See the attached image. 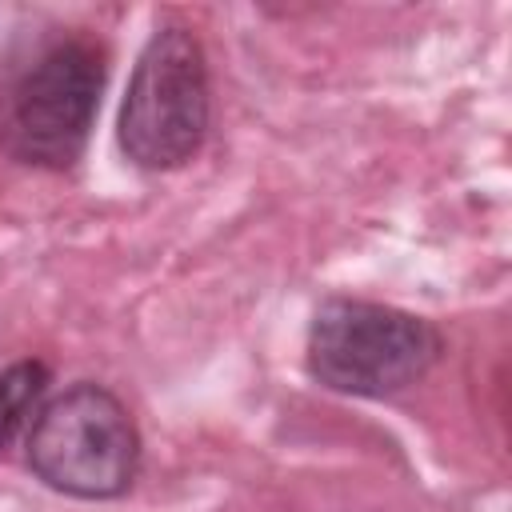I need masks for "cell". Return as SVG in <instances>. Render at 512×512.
<instances>
[{
  "label": "cell",
  "mask_w": 512,
  "mask_h": 512,
  "mask_svg": "<svg viewBox=\"0 0 512 512\" xmlns=\"http://www.w3.org/2000/svg\"><path fill=\"white\" fill-rule=\"evenodd\" d=\"M52 372L44 360H12L0 368V456L20 448L44 408Z\"/></svg>",
  "instance_id": "obj_5"
},
{
  "label": "cell",
  "mask_w": 512,
  "mask_h": 512,
  "mask_svg": "<svg viewBox=\"0 0 512 512\" xmlns=\"http://www.w3.org/2000/svg\"><path fill=\"white\" fill-rule=\"evenodd\" d=\"M108 60L88 36L44 44L0 96V148L32 168L64 172L84 156Z\"/></svg>",
  "instance_id": "obj_3"
},
{
  "label": "cell",
  "mask_w": 512,
  "mask_h": 512,
  "mask_svg": "<svg viewBox=\"0 0 512 512\" xmlns=\"http://www.w3.org/2000/svg\"><path fill=\"white\" fill-rule=\"evenodd\" d=\"M208 120L212 88L204 48L188 24L164 20L136 56L116 120V144L124 160L144 172H176L204 148Z\"/></svg>",
  "instance_id": "obj_2"
},
{
  "label": "cell",
  "mask_w": 512,
  "mask_h": 512,
  "mask_svg": "<svg viewBox=\"0 0 512 512\" xmlns=\"http://www.w3.org/2000/svg\"><path fill=\"white\" fill-rule=\"evenodd\" d=\"M444 352L432 320L380 300L328 296L308 324V372L340 396L388 400L424 380Z\"/></svg>",
  "instance_id": "obj_1"
},
{
  "label": "cell",
  "mask_w": 512,
  "mask_h": 512,
  "mask_svg": "<svg viewBox=\"0 0 512 512\" xmlns=\"http://www.w3.org/2000/svg\"><path fill=\"white\" fill-rule=\"evenodd\" d=\"M28 468L72 500H116L140 472V432L104 384L80 380L44 400L28 440Z\"/></svg>",
  "instance_id": "obj_4"
}]
</instances>
